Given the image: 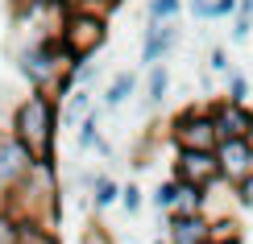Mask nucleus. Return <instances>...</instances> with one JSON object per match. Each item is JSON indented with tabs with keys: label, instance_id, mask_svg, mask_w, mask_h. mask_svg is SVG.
Instances as JSON below:
<instances>
[{
	"label": "nucleus",
	"instance_id": "1",
	"mask_svg": "<svg viewBox=\"0 0 253 244\" xmlns=\"http://www.w3.org/2000/svg\"><path fill=\"white\" fill-rule=\"evenodd\" d=\"M8 133L29 149L34 162H54V141H58V100L46 91H29L21 95V104L13 108Z\"/></svg>",
	"mask_w": 253,
	"mask_h": 244
},
{
	"label": "nucleus",
	"instance_id": "2",
	"mask_svg": "<svg viewBox=\"0 0 253 244\" xmlns=\"http://www.w3.org/2000/svg\"><path fill=\"white\" fill-rule=\"evenodd\" d=\"M58 41H62V50H67L71 62L96 58V50L108 41V17H100V13H91V8L75 4L67 13V21H62V29H58Z\"/></svg>",
	"mask_w": 253,
	"mask_h": 244
},
{
	"label": "nucleus",
	"instance_id": "3",
	"mask_svg": "<svg viewBox=\"0 0 253 244\" xmlns=\"http://www.w3.org/2000/svg\"><path fill=\"white\" fill-rule=\"evenodd\" d=\"M170 145L174 149H195V153H216L220 133L212 120V108H183L170 120Z\"/></svg>",
	"mask_w": 253,
	"mask_h": 244
},
{
	"label": "nucleus",
	"instance_id": "4",
	"mask_svg": "<svg viewBox=\"0 0 253 244\" xmlns=\"http://www.w3.org/2000/svg\"><path fill=\"white\" fill-rule=\"evenodd\" d=\"M34 166L38 162L29 157L25 145H21L8 129H0V211L13 203V195L25 186V178H29V170H34Z\"/></svg>",
	"mask_w": 253,
	"mask_h": 244
},
{
	"label": "nucleus",
	"instance_id": "5",
	"mask_svg": "<svg viewBox=\"0 0 253 244\" xmlns=\"http://www.w3.org/2000/svg\"><path fill=\"white\" fill-rule=\"evenodd\" d=\"M174 182L183 186H195V190H212L220 182V162L216 153H195V149H174Z\"/></svg>",
	"mask_w": 253,
	"mask_h": 244
},
{
	"label": "nucleus",
	"instance_id": "6",
	"mask_svg": "<svg viewBox=\"0 0 253 244\" xmlns=\"http://www.w3.org/2000/svg\"><path fill=\"white\" fill-rule=\"evenodd\" d=\"M216 162H220V182L237 190L245 178H253V141H220Z\"/></svg>",
	"mask_w": 253,
	"mask_h": 244
},
{
	"label": "nucleus",
	"instance_id": "7",
	"mask_svg": "<svg viewBox=\"0 0 253 244\" xmlns=\"http://www.w3.org/2000/svg\"><path fill=\"white\" fill-rule=\"evenodd\" d=\"M212 120L220 141H253V112L245 104H228V100L212 104Z\"/></svg>",
	"mask_w": 253,
	"mask_h": 244
},
{
	"label": "nucleus",
	"instance_id": "8",
	"mask_svg": "<svg viewBox=\"0 0 253 244\" xmlns=\"http://www.w3.org/2000/svg\"><path fill=\"white\" fill-rule=\"evenodd\" d=\"M166 240L170 244H212V215H166Z\"/></svg>",
	"mask_w": 253,
	"mask_h": 244
},
{
	"label": "nucleus",
	"instance_id": "9",
	"mask_svg": "<svg viewBox=\"0 0 253 244\" xmlns=\"http://www.w3.org/2000/svg\"><path fill=\"white\" fill-rule=\"evenodd\" d=\"M178 46V25L174 21H166V25H145V37H141V67L150 70L158 67L170 50Z\"/></svg>",
	"mask_w": 253,
	"mask_h": 244
},
{
	"label": "nucleus",
	"instance_id": "10",
	"mask_svg": "<svg viewBox=\"0 0 253 244\" xmlns=\"http://www.w3.org/2000/svg\"><path fill=\"white\" fill-rule=\"evenodd\" d=\"M91 112H96V108H91V91H87V87H75V91L67 95V108L58 112V129H71V133H75L79 120H87Z\"/></svg>",
	"mask_w": 253,
	"mask_h": 244
},
{
	"label": "nucleus",
	"instance_id": "11",
	"mask_svg": "<svg viewBox=\"0 0 253 244\" xmlns=\"http://www.w3.org/2000/svg\"><path fill=\"white\" fill-rule=\"evenodd\" d=\"M166 95H170V70H166V62H158L145 70V108H162Z\"/></svg>",
	"mask_w": 253,
	"mask_h": 244
},
{
	"label": "nucleus",
	"instance_id": "12",
	"mask_svg": "<svg viewBox=\"0 0 253 244\" xmlns=\"http://www.w3.org/2000/svg\"><path fill=\"white\" fill-rule=\"evenodd\" d=\"M137 91V75L133 70H117V75L108 79V87H104V108H121V104H129V95Z\"/></svg>",
	"mask_w": 253,
	"mask_h": 244
},
{
	"label": "nucleus",
	"instance_id": "13",
	"mask_svg": "<svg viewBox=\"0 0 253 244\" xmlns=\"http://www.w3.org/2000/svg\"><path fill=\"white\" fill-rule=\"evenodd\" d=\"M117 203H121V182L112 174H100L96 178V190H91V211L100 215V211H108V207H117Z\"/></svg>",
	"mask_w": 253,
	"mask_h": 244
},
{
	"label": "nucleus",
	"instance_id": "14",
	"mask_svg": "<svg viewBox=\"0 0 253 244\" xmlns=\"http://www.w3.org/2000/svg\"><path fill=\"white\" fill-rule=\"evenodd\" d=\"M178 13H183V0H145V25L178 21Z\"/></svg>",
	"mask_w": 253,
	"mask_h": 244
},
{
	"label": "nucleus",
	"instance_id": "15",
	"mask_svg": "<svg viewBox=\"0 0 253 244\" xmlns=\"http://www.w3.org/2000/svg\"><path fill=\"white\" fill-rule=\"evenodd\" d=\"M183 186V182H178ZM204 203H208V190H195V186H183L178 190V203L170 215H204Z\"/></svg>",
	"mask_w": 253,
	"mask_h": 244
},
{
	"label": "nucleus",
	"instance_id": "16",
	"mask_svg": "<svg viewBox=\"0 0 253 244\" xmlns=\"http://www.w3.org/2000/svg\"><path fill=\"white\" fill-rule=\"evenodd\" d=\"M96 145H100V112H91L87 120H79V129H75V149L87 153V149H96Z\"/></svg>",
	"mask_w": 253,
	"mask_h": 244
},
{
	"label": "nucleus",
	"instance_id": "17",
	"mask_svg": "<svg viewBox=\"0 0 253 244\" xmlns=\"http://www.w3.org/2000/svg\"><path fill=\"white\" fill-rule=\"evenodd\" d=\"M178 190H183V186H178L174 178H166V182L154 190V207L162 211V215H170V211H174V203H178Z\"/></svg>",
	"mask_w": 253,
	"mask_h": 244
},
{
	"label": "nucleus",
	"instance_id": "18",
	"mask_svg": "<svg viewBox=\"0 0 253 244\" xmlns=\"http://www.w3.org/2000/svg\"><path fill=\"white\" fill-rule=\"evenodd\" d=\"M121 207L129 211V215L141 211V186H137V182H125V186H121Z\"/></svg>",
	"mask_w": 253,
	"mask_h": 244
},
{
	"label": "nucleus",
	"instance_id": "19",
	"mask_svg": "<svg viewBox=\"0 0 253 244\" xmlns=\"http://www.w3.org/2000/svg\"><path fill=\"white\" fill-rule=\"evenodd\" d=\"M245 100H249V79L228 75V104H245Z\"/></svg>",
	"mask_w": 253,
	"mask_h": 244
},
{
	"label": "nucleus",
	"instance_id": "20",
	"mask_svg": "<svg viewBox=\"0 0 253 244\" xmlns=\"http://www.w3.org/2000/svg\"><path fill=\"white\" fill-rule=\"evenodd\" d=\"M241 8V0H212V17H233Z\"/></svg>",
	"mask_w": 253,
	"mask_h": 244
},
{
	"label": "nucleus",
	"instance_id": "21",
	"mask_svg": "<svg viewBox=\"0 0 253 244\" xmlns=\"http://www.w3.org/2000/svg\"><path fill=\"white\" fill-rule=\"evenodd\" d=\"M208 67H212V70H228V54H224V46H212V54H208Z\"/></svg>",
	"mask_w": 253,
	"mask_h": 244
},
{
	"label": "nucleus",
	"instance_id": "22",
	"mask_svg": "<svg viewBox=\"0 0 253 244\" xmlns=\"http://www.w3.org/2000/svg\"><path fill=\"white\" fill-rule=\"evenodd\" d=\"M237 203L253 211V178H245V182H241V186H237Z\"/></svg>",
	"mask_w": 253,
	"mask_h": 244
},
{
	"label": "nucleus",
	"instance_id": "23",
	"mask_svg": "<svg viewBox=\"0 0 253 244\" xmlns=\"http://www.w3.org/2000/svg\"><path fill=\"white\" fill-rule=\"evenodd\" d=\"M191 17H199V21H212V0H191Z\"/></svg>",
	"mask_w": 253,
	"mask_h": 244
},
{
	"label": "nucleus",
	"instance_id": "24",
	"mask_svg": "<svg viewBox=\"0 0 253 244\" xmlns=\"http://www.w3.org/2000/svg\"><path fill=\"white\" fill-rule=\"evenodd\" d=\"M154 244H170V240H166V236H158V240H154Z\"/></svg>",
	"mask_w": 253,
	"mask_h": 244
}]
</instances>
